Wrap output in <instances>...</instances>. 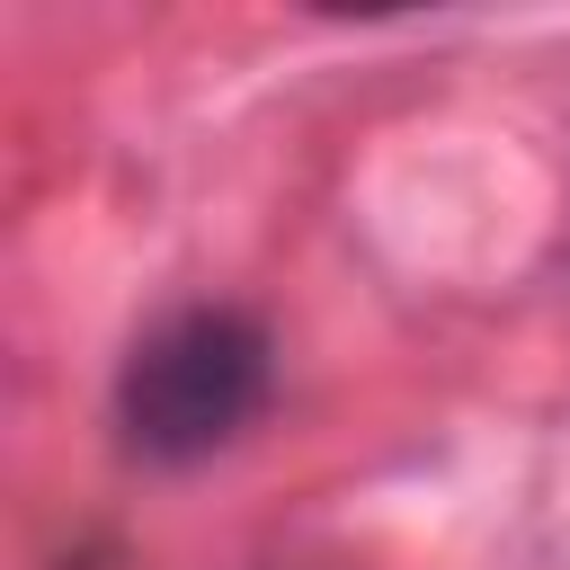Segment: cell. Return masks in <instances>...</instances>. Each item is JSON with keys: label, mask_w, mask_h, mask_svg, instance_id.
<instances>
[{"label": "cell", "mask_w": 570, "mask_h": 570, "mask_svg": "<svg viewBox=\"0 0 570 570\" xmlns=\"http://www.w3.org/2000/svg\"><path fill=\"white\" fill-rule=\"evenodd\" d=\"M276 392V347L232 303H187L151 321L116 374V428L142 463H205L223 454Z\"/></svg>", "instance_id": "cell-1"}]
</instances>
